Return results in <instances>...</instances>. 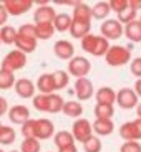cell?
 Here are the masks:
<instances>
[{"instance_id":"ffe728a7","label":"cell","mask_w":141,"mask_h":152,"mask_svg":"<svg viewBox=\"0 0 141 152\" xmlns=\"http://www.w3.org/2000/svg\"><path fill=\"white\" fill-rule=\"evenodd\" d=\"M92 7L83 2H78V4L73 7V20H78V22H86L92 23Z\"/></svg>"},{"instance_id":"1f68e13d","label":"cell","mask_w":141,"mask_h":152,"mask_svg":"<svg viewBox=\"0 0 141 152\" xmlns=\"http://www.w3.org/2000/svg\"><path fill=\"white\" fill-rule=\"evenodd\" d=\"M53 80H55V86H57V91L65 89L70 83V75L68 71H63V69H57L53 73Z\"/></svg>"},{"instance_id":"b9f144b4","label":"cell","mask_w":141,"mask_h":152,"mask_svg":"<svg viewBox=\"0 0 141 152\" xmlns=\"http://www.w3.org/2000/svg\"><path fill=\"white\" fill-rule=\"evenodd\" d=\"M130 69H131V73L136 76L138 80H141V56H138V58H134V60H131Z\"/></svg>"},{"instance_id":"7a4b0ae2","label":"cell","mask_w":141,"mask_h":152,"mask_svg":"<svg viewBox=\"0 0 141 152\" xmlns=\"http://www.w3.org/2000/svg\"><path fill=\"white\" fill-rule=\"evenodd\" d=\"M105 60H106V65L113 68L125 66L126 63H131V48L123 45H113L105 55Z\"/></svg>"},{"instance_id":"44dd1931","label":"cell","mask_w":141,"mask_h":152,"mask_svg":"<svg viewBox=\"0 0 141 152\" xmlns=\"http://www.w3.org/2000/svg\"><path fill=\"white\" fill-rule=\"evenodd\" d=\"M90 30H92V23L73 20L72 28H70V35H72L73 38H80V40H83L86 35H90Z\"/></svg>"},{"instance_id":"52a82bcc","label":"cell","mask_w":141,"mask_h":152,"mask_svg":"<svg viewBox=\"0 0 141 152\" xmlns=\"http://www.w3.org/2000/svg\"><path fill=\"white\" fill-rule=\"evenodd\" d=\"M120 137L125 142L128 141H141V119L136 118L134 121L123 122L120 126Z\"/></svg>"},{"instance_id":"816d5d0a","label":"cell","mask_w":141,"mask_h":152,"mask_svg":"<svg viewBox=\"0 0 141 152\" xmlns=\"http://www.w3.org/2000/svg\"><path fill=\"white\" fill-rule=\"evenodd\" d=\"M140 22H141V15H140Z\"/></svg>"},{"instance_id":"30bf717a","label":"cell","mask_w":141,"mask_h":152,"mask_svg":"<svg viewBox=\"0 0 141 152\" xmlns=\"http://www.w3.org/2000/svg\"><path fill=\"white\" fill-rule=\"evenodd\" d=\"M55 136V124L50 119L40 118L35 119V139L38 141H47Z\"/></svg>"},{"instance_id":"603a6c76","label":"cell","mask_w":141,"mask_h":152,"mask_svg":"<svg viewBox=\"0 0 141 152\" xmlns=\"http://www.w3.org/2000/svg\"><path fill=\"white\" fill-rule=\"evenodd\" d=\"M61 113L68 116V118H73L76 119L81 118V114H83V106H81L80 101H65V106H63V111Z\"/></svg>"},{"instance_id":"7bdbcfd3","label":"cell","mask_w":141,"mask_h":152,"mask_svg":"<svg viewBox=\"0 0 141 152\" xmlns=\"http://www.w3.org/2000/svg\"><path fill=\"white\" fill-rule=\"evenodd\" d=\"M7 18H8V12L5 8L4 4H0V28L5 27V23H7Z\"/></svg>"},{"instance_id":"83f0119b","label":"cell","mask_w":141,"mask_h":152,"mask_svg":"<svg viewBox=\"0 0 141 152\" xmlns=\"http://www.w3.org/2000/svg\"><path fill=\"white\" fill-rule=\"evenodd\" d=\"M17 139V132L10 126H2L0 129V144L2 145H12Z\"/></svg>"},{"instance_id":"2e32d148","label":"cell","mask_w":141,"mask_h":152,"mask_svg":"<svg viewBox=\"0 0 141 152\" xmlns=\"http://www.w3.org/2000/svg\"><path fill=\"white\" fill-rule=\"evenodd\" d=\"M37 91L40 94H53L57 91V86H55V80H53V73H43V75L38 76L37 80Z\"/></svg>"},{"instance_id":"7402d4cb","label":"cell","mask_w":141,"mask_h":152,"mask_svg":"<svg viewBox=\"0 0 141 152\" xmlns=\"http://www.w3.org/2000/svg\"><path fill=\"white\" fill-rule=\"evenodd\" d=\"M53 144L57 145V149H63L68 147V145L75 144V137L70 131H58L53 136Z\"/></svg>"},{"instance_id":"277c9868","label":"cell","mask_w":141,"mask_h":152,"mask_svg":"<svg viewBox=\"0 0 141 152\" xmlns=\"http://www.w3.org/2000/svg\"><path fill=\"white\" fill-rule=\"evenodd\" d=\"M92 71V61L85 56H75L68 61V75L75 76L76 80L86 78V75Z\"/></svg>"},{"instance_id":"484cf974","label":"cell","mask_w":141,"mask_h":152,"mask_svg":"<svg viewBox=\"0 0 141 152\" xmlns=\"http://www.w3.org/2000/svg\"><path fill=\"white\" fill-rule=\"evenodd\" d=\"M72 23H73V18L68 15V13H58L57 18H55V22H53V27H55L57 31L65 33V31H70Z\"/></svg>"},{"instance_id":"cb8c5ba5","label":"cell","mask_w":141,"mask_h":152,"mask_svg":"<svg viewBox=\"0 0 141 152\" xmlns=\"http://www.w3.org/2000/svg\"><path fill=\"white\" fill-rule=\"evenodd\" d=\"M125 35L126 38L133 43H141V22L140 20H134L130 25L125 27Z\"/></svg>"},{"instance_id":"4dcf8cb0","label":"cell","mask_w":141,"mask_h":152,"mask_svg":"<svg viewBox=\"0 0 141 152\" xmlns=\"http://www.w3.org/2000/svg\"><path fill=\"white\" fill-rule=\"evenodd\" d=\"M93 114H95L96 119H113L114 107L110 104H96L95 109H93Z\"/></svg>"},{"instance_id":"8fae6325","label":"cell","mask_w":141,"mask_h":152,"mask_svg":"<svg viewBox=\"0 0 141 152\" xmlns=\"http://www.w3.org/2000/svg\"><path fill=\"white\" fill-rule=\"evenodd\" d=\"M13 89H15V93H17L18 98L33 99L35 98V91H37V84H35L32 80H28V78H20V80H17Z\"/></svg>"},{"instance_id":"f1b7e54d","label":"cell","mask_w":141,"mask_h":152,"mask_svg":"<svg viewBox=\"0 0 141 152\" xmlns=\"http://www.w3.org/2000/svg\"><path fill=\"white\" fill-rule=\"evenodd\" d=\"M63 106H65V99L61 98L60 94L53 93V94L48 96V113L50 114H57L60 111H63Z\"/></svg>"},{"instance_id":"ba28073f","label":"cell","mask_w":141,"mask_h":152,"mask_svg":"<svg viewBox=\"0 0 141 152\" xmlns=\"http://www.w3.org/2000/svg\"><path fill=\"white\" fill-rule=\"evenodd\" d=\"M116 104H118L121 109H134V107H138V104H140V101H138V94L134 93V89H131V88H123V89H120L118 93H116Z\"/></svg>"},{"instance_id":"e0dca14e","label":"cell","mask_w":141,"mask_h":152,"mask_svg":"<svg viewBox=\"0 0 141 152\" xmlns=\"http://www.w3.org/2000/svg\"><path fill=\"white\" fill-rule=\"evenodd\" d=\"M95 99H96V104H110V106H113L116 103V91L110 86H101L96 89Z\"/></svg>"},{"instance_id":"7c38bea8","label":"cell","mask_w":141,"mask_h":152,"mask_svg":"<svg viewBox=\"0 0 141 152\" xmlns=\"http://www.w3.org/2000/svg\"><path fill=\"white\" fill-rule=\"evenodd\" d=\"M5 8H7L8 15L18 17L30 12V8L33 7V2L32 0H5L4 2Z\"/></svg>"},{"instance_id":"3957f363","label":"cell","mask_w":141,"mask_h":152,"mask_svg":"<svg viewBox=\"0 0 141 152\" xmlns=\"http://www.w3.org/2000/svg\"><path fill=\"white\" fill-rule=\"evenodd\" d=\"M25 65H27V55L18 51V50H12L4 56L0 69H5L8 73H15L18 69L25 68Z\"/></svg>"},{"instance_id":"e575fe53","label":"cell","mask_w":141,"mask_h":152,"mask_svg":"<svg viewBox=\"0 0 141 152\" xmlns=\"http://www.w3.org/2000/svg\"><path fill=\"white\" fill-rule=\"evenodd\" d=\"M136 15H138V12L136 10H133V8L131 7H128V8H125V10L123 12H120L118 13V22L121 23V25H130L131 22H134V20H136Z\"/></svg>"},{"instance_id":"c3c4849f","label":"cell","mask_w":141,"mask_h":152,"mask_svg":"<svg viewBox=\"0 0 141 152\" xmlns=\"http://www.w3.org/2000/svg\"><path fill=\"white\" fill-rule=\"evenodd\" d=\"M136 114H138V118L141 119V103L138 104V107H136Z\"/></svg>"},{"instance_id":"9a60e30c","label":"cell","mask_w":141,"mask_h":152,"mask_svg":"<svg viewBox=\"0 0 141 152\" xmlns=\"http://www.w3.org/2000/svg\"><path fill=\"white\" fill-rule=\"evenodd\" d=\"M57 12L52 5H43V7H37L33 12V20L35 25H42V23H53L57 18Z\"/></svg>"},{"instance_id":"f35d334b","label":"cell","mask_w":141,"mask_h":152,"mask_svg":"<svg viewBox=\"0 0 141 152\" xmlns=\"http://www.w3.org/2000/svg\"><path fill=\"white\" fill-rule=\"evenodd\" d=\"M18 35L30 37V38H37V28H35L33 23H23L22 27L18 28Z\"/></svg>"},{"instance_id":"681fc988","label":"cell","mask_w":141,"mask_h":152,"mask_svg":"<svg viewBox=\"0 0 141 152\" xmlns=\"http://www.w3.org/2000/svg\"><path fill=\"white\" fill-rule=\"evenodd\" d=\"M2 126H4V124H2V122H0V129H2Z\"/></svg>"},{"instance_id":"6da1fadb","label":"cell","mask_w":141,"mask_h":152,"mask_svg":"<svg viewBox=\"0 0 141 152\" xmlns=\"http://www.w3.org/2000/svg\"><path fill=\"white\" fill-rule=\"evenodd\" d=\"M110 46H111L110 42L101 35L90 33L81 40V50L86 51L88 55H92V56H105L108 53Z\"/></svg>"},{"instance_id":"d4e9b609","label":"cell","mask_w":141,"mask_h":152,"mask_svg":"<svg viewBox=\"0 0 141 152\" xmlns=\"http://www.w3.org/2000/svg\"><path fill=\"white\" fill-rule=\"evenodd\" d=\"M110 13H111L110 2H96L92 7V15L95 20H108Z\"/></svg>"},{"instance_id":"ee69618b","label":"cell","mask_w":141,"mask_h":152,"mask_svg":"<svg viewBox=\"0 0 141 152\" xmlns=\"http://www.w3.org/2000/svg\"><path fill=\"white\" fill-rule=\"evenodd\" d=\"M7 111H10V109H8L7 99H5L4 96H0V118H2V116H5V114H8Z\"/></svg>"},{"instance_id":"f5cc1de1","label":"cell","mask_w":141,"mask_h":152,"mask_svg":"<svg viewBox=\"0 0 141 152\" xmlns=\"http://www.w3.org/2000/svg\"><path fill=\"white\" fill-rule=\"evenodd\" d=\"M0 45H2V40H0Z\"/></svg>"},{"instance_id":"d590c367","label":"cell","mask_w":141,"mask_h":152,"mask_svg":"<svg viewBox=\"0 0 141 152\" xmlns=\"http://www.w3.org/2000/svg\"><path fill=\"white\" fill-rule=\"evenodd\" d=\"M101 149H103V144H101V141H100L98 136H92L83 144V151L85 152H101Z\"/></svg>"},{"instance_id":"d6986e66","label":"cell","mask_w":141,"mask_h":152,"mask_svg":"<svg viewBox=\"0 0 141 152\" xmlns=\"http://www.w3.org/2000/svg\"><path fill=\"white\" fill-rule=\"evenodd\" d=\"M92 124H93V132L98 137L110 136L114 129L113 119H95V122H92Z\"/></svg>"},{"instance_id":"836d02e7","label":"cell","mask_w":141,"mask_h":152,"mask_svg":"<svg viewBox=\"0 0 141 152\" xmlns=\"http://www.w3.org/2000/svg\"><path fill=\"white\" fill-rule=\"evenodd\" d=\"M20 152H42V144L38 139H23L20 144Z\"/></svg>"},{"instance_id":"f546056e","label":"cell","mask_w":141,"mask_h":152,"mask_svg":"<svg viewBox=\"0 0 141 152\" xmlns=\"http://www.w3.org/2000/svg\"><path fill=\"white\" fill-rule=\"evenodd\" d=\"M37 28V40H50L53 37L55 30L53 23H42V25H35Z\"/></svg>"},{"instance_id":"5bb4252c","label":"cell","mask_w":141,"mask_h":152,"mask_svg":"<svg viewBox=\"0 0 141 152\" xmlns=\"http://www.w3.org/2000/svg\"><path fill=\"white\" fill-rule=\"evenodd\" d=\"M8 119H10L12 124H18L23 126L27 121H30V109H28L25 104H15L12 106L8 111Z\"/></svg>"},{"instance_id":"f907efd6","label":"cell","mask_w":141,"mask_h":152,"mask_svg":"<svg viewBox=\"0 0 141 152\" xmlns=\"http://www.w3.org/2000/svg\"><path fill=\"white\" fill-rule=\"evenodd\" d=\"M10 152H20V151H10Z\"/></svg>"},{"instance_id":"8d00e7d4","label":"cell","mask_w":141,"mask_h":152,"mask_svg":"<svg viewBox=\"0 0 141 152\" xmlns=\"http://www.w3.org/2000/svg\"><path fill=\"white\" fill-rule=\"evenodd\" d=\"M33 107L37 111H40V113H48V96L47 94H35V98H33Z\"/></svg>"},{"instance_id":"9c48e42d","label":"cell","mask_w":141,"mask_h":152,"mask_svg":"<svg viewBox=\"0 0 141 152\" xmlns=\"http://www.w3.org/2000/svg\"><path fill=\"white\" fill-rule=\"evenodd\" d=\"M75 96L78 101H88L95 96V88H93V83L92 80L88 78H80V80L75 81Z\"/></svg>"},{"instance_id":"db71d44e","label":"cell","mask_w":141,"mask_h":152,"mask_svg":"<svg viewBox=\"0 0 141 152\" xmlns=\"http://www.w3.org/2000/svg\"><path fill=\"white\" fill-rule=\"evenodd\" d=\"M0 152H4V151H2V149H0Z\"/></svg>"},{"instance_id":"8992f818","label":"cell","mask_w":141,"mask_h":152,"mask_svg":"<svg viewBox=\"0 0 141 152\" xmlns=\"http://www.w3.org/2000/svg\"><path fill=\"white\" fill-rule=\"evenodd\" d=\"M100 31H101V37L106 38L108 42L110 40H118L125 35V25H121L116 18H108L101 23Z\"/></svg>"},{"instance_id":"11a10c76","label":"cell","mask_w":141,"mask_h":152,"mask_svg":"<svg viewBox=\"0 0 141 152\" xmlns=\"http://www.w3.org/2000/svg\"><path fill=\"white\" fill-rule=\"evenodd\" d=\"M48 152H50V151H48Z\"/></svg>"},{"instance_id":"4fadbf2b","label":"cell","mask_w":141,"mask_h":152,"mask_svg":"<svg viewBox=\"0 0 141 152\" xmlns=\"http://www.w3.org/2000/svg\"><path fill=\"white\" fill-rule=\"evenodd\" d=\"M53 53L58 60L70 61L72 58H75V46L68 40H58L53 45Z\"/></svg>"},{"instance_id":"5b68a950","label":"cell","mask_w":141,"mask_h":152,"mask_svg":"<svg viewBox=\"0 0 141 152\" xmlns=\"http://www.w3.org/2000/svg\"><path fill=\"white\" fill-rule=\"evenodd\" d=\"M72 134H73V137H75V141L85 144V142L93 136V124L85 118L76 119L72 126Z\"/></svg>"},{"instance_id":"4316f807","label":"cell","mask_w":141,"mask_h":152,"mask_svg":"<svg viewBox=\"0 0 141 152\" xmlns=\"http://www.w3.org/2000/svg\"><path fill=\"white\" fill-rule=\"evenodd\" d=\"M17 35H18V30L12 25H5V27L0 28V40L5 45H15Z\"/></svg>"},{"instance_id":"60d3db41","label":"cell","mask_w":141,"mask_h":152,"mask_svg":"<svg viewBox=\"0 0 141 152\" xmlns=\"http://www.w3.org/2000/svg\"><path fill=\"white\" fill-rule=\"evenodd\" d=\"M120 152H141V144L136 141L123 142L121 147H120Z\"/></svg>"},{"instance_id":"d6a6232c","label":"cell","mask_w":141,"mask_h":152,"mask_svg":"<svg viewBox=\"0 0 141 152\" xmlns=\"http://www.w3.org/2000/svg\"><path fill=\"white\" fill-rule=\"evenodd\" d=\"M15 83H17V80H15L13 73L0 69V89H10V88L15 86Z\"/></svg>"},{"instance_id":"f6af8a7d","label":"cell","mask_w":141,"mask_h":152,"mask_svg":"<svg viewBox=\"0 0 141 152\" xmlns=\"http://www.w3.org/2000/svg\"><path fill=\"white\" fill-rule=\"evenodd\" d=\"M130 7L133 10H141V0H130Z\"/></svg>"},{"instance_id":"ab89813d","label":"cell","mask_w":141,"mask_h":152,"mask_svg":"<svg viewBox=\"0 0 141 152\" xmlns=\"http://www.w3.org/2000/svg\"><path fill=\"white\" fill-rule=\"evenodd\" d=\"M128 7H130V0H110V8L111 12H116V15Z\"/></svg>"},{"instance_id":"bcb514c9","label":"cell","mask_w":141,"mask_h":152,"mask_svg":"<svg viewBox=\"0 0 141 152\" xmlns=\"http://www.w3.org/2000/svg\"><path fill=\"white\" fill-rule=\"evenodd\" d=\"M58 152H78V147H76V144H73V145H68V147L58 149Z\"/></svg>"},{"instance_id":"74e56055","label":"cell","mask_w":141,"mask_h":152,"mask_svg":"<svg viewBox=\"0 0 141 152\" xmlns=\"http://www.w3.org/2000/svg\"><path fill=\"white\" fill-rule=\"evenodd\" d=\"M20 132H22L23 139H35V119H30V121L25 122Z\"/></svg>"},{"instance_id":"ac0fdd59","label":"cell","mask_w":141,"mask_h":152,"mask_svg":"<svg viewBox=\"0 0 141 152\" xmlns=\"http://www.w3.org/2000/svg\"><path fill=\"white\" fill-rule=\"evenodd\" d=\"M15 50H18V51H22V53H25V55L33 53L35 50H37V38H30V37H23V35H17Z\"/></svg>"},{"instance_id":"7dc6e473","label":"cell","mask_w":141,"mask_h":152,"mask_svg":"<svg viewBox=\"0 0 141 152\" xmlns=\"http://www.w3.org/2000/svg\"><path fill=\"white\" fill-rule=\"evenodd\" d=\"M134 93L138 94V98H141V80H136L134 83Z\"/></svg>"}]
</instances>
